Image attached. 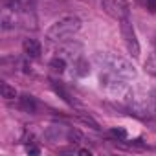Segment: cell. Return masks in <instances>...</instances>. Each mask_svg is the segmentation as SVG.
I'll return each mask as SVG.
<instances>
[{
  "mask_svg": "<svg viewBox=\"0 0 156 156\" xmlns=\"http://www.w3.org/2000/svg\"><path fill=\"white\" fill-rule=\"evenodd\" d=\"M81 30V20L77 19V17H61L59 20H55L48 31H46V39L51 41V42H62L70 37H73L77 31Z\"/></svg>",
  "mask_w": 156,
  "mask_h": 156,
  "instance_id": "6da1fadb",
  "label": "cell"
},
{
  "mask_svg": "<svg viewBox=\"0 0 156 156\" xmlns=\"http://www.w3.org/2000/svg\"><path fill=\"white\" fill-rule=\"evenodd\" d=\"M98 61L103 62L108 68V72L116 73L118 77H125V79H134V77H136L134 66L127 59H123L119 55H114V53H98Z\"/></svg>",
  "mask_w": 156,
  "mask_h": 156,
  "instance_id": "7a4b0ae2",
  "label": "cell"
},
{
  "mask_svg": "<svg viewBox=\"0 0 156 156\" xmlns=\"http://www.w3.org/2000/svg\"><path fill=\"white\" fill-rule=\"evenodd\" d=\"M119 28H121V37H123V42H125L129 53L132 57H140V42L136 39V31H134L130 20L129 19L119 20Z\"/></svg>",
  "mask_w": 156,
  "mask_h": 156,
  "instance_id": "3957f363",
  "label": "cell"
},
{
  "mask_svg": "<svg viewBox=\"0 0 156 156\" xmlns=\"http://www.w3.org/2000/svg\"><path fill=\"white\" fill-rule=\"evenodd\" d=\"M101 6H103V9H105L110 17H114V19H118V20L129 19L130 6H129L127 0H101Z\"/></svg>",
  "mask_w": 156,
  "mask_h": 156,
  "instance_id": "277c9868",
  "label": "cell"
},
{
  "mask_svg": "<svg viewBox=\"0 0 156 156\" xmlns=\"http://www.w3.org/2000/svg\"><path fill=\"white\" fill-rule=\"evenodd\" d=\"M22 50H24V53H26L30 59H39L41 53H42L41 42H39L37 39H24V42H22Z\"/></svg>",
  "mask_w": 156,
  "mask_h": 156,
  "instance_id": "5b68a950",
  "label": "cell"
},
{
  "mask_svg": "<svg viewBox=\"0 0 156 156\" xmlns=\"http://www.w3.org/2000/svg\"><path fill=\"white\" fill-rule=\"evenodd\" d=\"M19 105H20V108H22L24 112H30V114H33V112L37 110V101H35V98L30 96V94H22V96L19 98Z\"/></svg>",
  "mask_w": 156,
  "mask_h": 156,
  "instance_id": "8992f818",
  "label": "cell"
},
{
  "mask_svg": "<svg viewBox=\"0 0 156 156\" xmlns=\"http://www.w3.org/2000/svg\"><path fill=\"white\" fill-rule=\"evenodd\" d=\"M145 72H147L149 75L156 77V51H152V53L147 57V61H145Z\"/></svg>",
  "mask_w": 156,
  "mask_h": 156,
  "instance_id": "52a82bcc",
  "label": "cell"
},
{
  "mask_svg": "<svg viewBox=\"0 0 156 156\" xmlns=\"http://www.w3.org/2000/svg\"><path fill=\"white\" fill-rule=\"evenodd\" d=\"M0 92H2V98H4V99H15V96H17L15 88H13L11 85H8V83H2V85H0Z\"/></svg>",
  "mask_w": 156,
  "mask_h": 156,
  "instance_id": "ba28073f",
  "label": "cell"
},
{
  "mask_svg": "<svg viewBox=\"0 0 156 156\" xmlns=\"http://www.w3.org/2000/svg\"><path fill=\"white\" fill-rule=\"evenodd\" d=\"M50 66H51V70H53V72L62 73V72H64V68H66V62H64V59H62V57H55V59H51V61H50Z\"/></svg>",
  "mask_w": 156,
  "mask_h": 156,
  "instance_id": "9c48e42d",
  "label": "cell"
},
{
  "mask_svg": "<svg viewBox=\"0 0 156 156\" xmlns=\"http://www.w3.org/2000/svg\"><path fill=\"white\" fill-rule=\"evenodd\" d=\"M51 87H53V90H55V92H57V94H59V96H61V98H62V99L68 103V105H73V101L70 99V94H68V92H66V90H64L61 85H57L55 81H51Z\"/></svg>",
  "mask_w": 156,
  "mask_h": 156,
  "instance_id": "30bf717a",
  "label": "cell"
},
{
  "mask_svg": "<svg viewBox=\"0 0 156 156\" xmlns=\"http://www.w3.org/2000/svg\"><path fill=\"white\" fill-rule=\"evenodd\" d=\"M66 138L72 141V143H79V141H83V134L77 130V129H72V130H68L66 132Z\"/></svg>",
  "mask_w": 156,
  "mask_h": 156,
  "instance_id": "8fae6325",
  "label": "cell"
},
{
  "mask_svg": "<svg viewBox=\"0 0 156 156\" xmlns=\"http://www.w3.org/2000/svg\"><path fill=\"white\" fill-rule=\"evenodd\" d=\"M75 72L77 73H79V75H87L88 73V64H87V61H83V59H79V61H77L75 62Z\"/></svg>",
  "mask_w": 156,
  "mask_h": 156,
  "instance_id": "7c38bea8",
  "label": "cell"
},
{
  "mask_svg": "<svg viewBox=\"0 0 156 156\" xmlns=\"http://www.w3.org/2000/svg\"><path fill=\"white\" fill-rule=\"evenodd\" d=\"M110 134H112L114 138H118V140H125V138H127V130H125V129H121V127L112 129V130H110Z\"/></svg>",
  "mask_w": 156,
  "mask_h": 156,
  "instance_id": "4fadbf2b",
  "label": "cell"
},
{
  "mask_svg": "<svg viewBox=\"0 0 156 156\" xmlns=\"http://www.w3.org/2000/svg\"><path fill=\"white\" fill-rule=\"evenodd\" d=\"M81 119H83V123H87V125H90L92 129L99 130V125H98V121H96V119H92L90 116H81Z\"/></svg>",
  "mask_w": 156,
  "mask_h": 156,
  "instance_id": "5bb4252c",
  "label": "cell"
},
{
  "mask_svg": "<svg viewBox=\"0 0 156 156\" xmlns=\"http://www.w3.org/2000/svg\"><path fill=\"white\" fill-rule=\"evenodd\" d=\"M143 4L151 13H156V0H143Z\"/></svg>",
  "mask_w": 156,
  "mask_h": 156,
  "instance_id": "9a60e30c",
  "label": "cell"
},
{
  "mask_svg": "<svg viewBox=\"0 0 156 156\" xmlns=\"http://www.w3.org/2000/svg\"><path fill=\"white\" fill-rule=\"evenodd\" d=\"M26 151H28L30 154H39V152H41V149H39V147H35V145H28V147H26Z\"/></svg>",
  "mask_w": 156,
  "mask_h": 156,
  "instance_id": "2e32d148",
  "label": "cell"
},
{
  "mask_svg": "<svg viewBox=\"0 0 156 156\" xmlns=\"http://www.w3.org/2000/svg\"><path fill=\"white\" fill-rule=\"evenodd\" d=\"M152 107H154V110H156V90L152 92Z\"/></svg>",
  "mask_w": 156,
  "mask_h": 156,
  "instance_id": "e0dca14e",
  "label": "cell"
},
{
  "mask_svg": "<svg viewBox=\"0 0 156 156\" xmlns=\"http://www.w3.org/2000/svg\"><path fill=\"white\" fill-rule=\"evenodd\" d=\"M152 42H154V46H156V35H154V39H152Z\"/></svg>",
  "mask_w": 156,
  "mask_h": 156,
  "instance_id": "ac0fdd59",
  "label": "cell"
}]
</instances>
